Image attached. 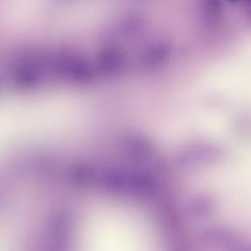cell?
Returning a JSON list of instances; mask_svg holds the SVG:
<instances>
[{
	"label": "cell",
	"mask_w": 251,
	"mask_h": 251,
	"mask_svg": "<svg viewBox=\"0 0 251 251\" xmlns=\"http://www.w3.org/2000/svg\"><path fill=\"white\" fill-rule=\"evenodd\" d=\"M77 251H153L140 223L114 208L92 214L82 226Z\"/></svg>",
	"instance_id": "cell-1"
},
{
	"label": "cell",
	"mask_w": 251,
	"mask_h": 251,
	"mask_svg": "<svg viewBox=\"0 0 251 251\" xmlns=\"http://www.w3.org/2000/svg\"><path fill=\"white\" fill-rule=\"evenodd\" d=\"M0 251H5V250H4V249H3V248L0 246Z\"/></svg>",
	"instance_id": "cell-5"
},
{
	"label": "cell",
	"mask_w": 251,
	"mask_h": 251,
	"mask_svg": "<svg viewBox=\"0 0 251 251\" xmlns=\"http://www.w3.org/2000/svg\"><path fill=\"white\" fill-rule=\"evenodd\" d=\"M248 1H250V2H251V0H248Z\"/></svg>",
	"instance_id": "cell-6"
},
{
	"label": "cell",
	"mask_w": 251,
	"mask_h": 251,
	"mask_svg": "<svg viewBox=\"0 0 251 251\" xmlns=\"http://www.w3.org/2000/svg\"><path fill=\"white\" fill-rule=\"evenodd\" d=\"M55 122L49 112L0 109V154L27 137L54 129Z\"/></svg>",
	"instance_id": "cell-2"
},
{
	"label": "cell",
	"mask_w": 251,
	"mask_h": 251,
	"mask_svg": "<svg viewBox=\"0 0 251 251\" xmlns=\"http://www.w3.org/2000/svg\"><path fill=\"white\" fill-rule=\"evenodd\" d=\"M222 8L221 0H202L201 2L202 16L208 23H214L220 19Z\"/></svg>",
	"instance_id": "cell-3"
},
{
	"label": "cell",
	"mask_w": 251,
	"mask_h": 251,
	"mask_svg": "<svg viewBox=\"0 0 251 251\" xmlns=\"http://www.w3.org/2000/svg\"><path fill=\"white\" fill-rule=\"evenodd\" d=\"M228 1H230V2H232V3H233V2H236L237 0H228Z\"/></svg>",
	"instance_id": "cell-4"
}]
</instances>
